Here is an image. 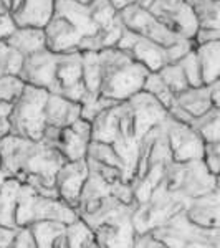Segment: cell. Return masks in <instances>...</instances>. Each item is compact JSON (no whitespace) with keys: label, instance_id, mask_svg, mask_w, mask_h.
<instances>
[{"label":"cell","instance_id":"41","mask_svg":"<svg viewBox=\"0 0 220 248\" xmlns=\"http://www.w3.org/2000/svg\"><path fill=\"white\" fill-rule=\"evenodd\" d=\"M79 2H90V0H79ZM111 2H113V5L116 9L121 10V9H125V7L131 5V3H136L138 0H111Z\"/></svg>","mask_w":220,"mask_h":248},{"label":"cell","instance_id":"9","mask_svg":"<svg viewBox=\"0 0 220 248\" xmlns=\"http://www.w3.org/2000/svg\"><path fill=\"white\" fill-rule=\"evenodd\" d=\"M50 91L45 88L27 85L22 94L14 103L10 114L12 134L23 136L30 139H42L47 129L45 108Z\"/></svg>","mask_w":220,"mask_h":248},{"label":"cell","instance_id":"42","mask_svg":"<svg viewBox=\"0 0 220 248\" xmlns=\"http://www.w3.org/2000/svg\"><path fill=\"white\" fill-rule=\"evenodd\" d=\"M9 177H10V175L7 174V172L3 170L2 167H0V187H2L3 184H5V181H7V179H9Z\"/></svg>","mask_w":220,"mask_h":248},{"label":"cell","instance_id":"10","mask_svg":"<svg viewBox=\"0 0 220 248\" xmlns=\"http://www.w3.org/2000/svg\"><path fill=\"white\" fill-rule=\"evenodd\" d=\"M116 46L126 50L131 57L138 60L139 63H142L149 71H159L162 66L179 62L184 55L189 53L195 46V42L194 40H186V42L177 43L174 46H162L153 42V40L127 30L125 27V31H123Z\"/></svg>","mask_w":220,"mask_h":248},{"label":"cell","instance_id":"11","mask_svg":"<svg viewBox=\"0 0 220 248\" xmlns=\"http://www.w3.org/2000/svg\"><path fill=\"white\" fill-rule=\"evenodd\" d=\"M164 247H219L220 248V227L209 229L192 222L186 212H179L166 223L151 230Z\"/></svg>","mask_w":220,"mask_h":248},{"label":"cell","instance_id":"1","mask_svg":"<svg viewBox=\"0 0 220 248\" xmlns=\"http://www.w3.org/2000/svg\"><path fill=\"white\" fill-rule=\"evenodd\" d=\"M43 29L51 51L83 53L116 46L125 23L111 0H55L53 15Z\"/></svg>","mask_w":220,"mask_h":248},{"label":"cell","instance_id":"31","mask_svg":"<svg viewBox=\"0 0 220 248\" xmlns=\"http://www.w3.org/2000/svg\"><path fill=\"white\" fill-rule=\"evenodd\" d=\"M159 75H161L164 81L167 83V86L174 91V94L181 93V91L187 90V88L190 86L189 81H187L186 73H184V70H182V66H181V63H179V62L169 63V65L162 66L161 70H159Z\"/></svg>","mask_w":220,"mask_h":248},{"label":"cell","instance_id":"13","mask_svg":"<svg viewBox=\"0 0 220 248\" xmlns=\"http://www.w3.org/2000/svg\"><path fill=\"white\" fill-rule=\"evenodd\" d=\"M136 3L149 10L175 33L195 42L199 22L187 0H138Z\"/></svg>","mask_w":220,"mask_h":248},{"label":"cell","instance_id":"6","mask_svg":"<svg viewBox=\"0 0 220 248\" xmlns=\"http://www.w3.org/2000/svg\"><path fill=\"white\" fill-rule=\"evenodd\" d=\"M134 203H126L108 194L93 203L78 207V215L91 229L98 247H134Z\"/></svg>","mask_w":220,"mask_h":248},{"label":"cell","instance_id":"39","mask_svg":"<svg viewBox=\"0 0 220 248\" xmlns=\"http://www.w3.org/2000/svg\"><path fill=\"white\" fill-rule=\"evenodd\" d=\"M15 22L10 18L9 14H0V38H5L7 35L15 30Z\"/></svg>","mask_w":220,"mask_h":248},{"label":"cell","instance_id":"19","mask_svg":"<svg viewBox=\"0 0 220 248\" xmlns=\"http://www.w3.org/2000/svg\"><path fill=\"white\" fill-rule=\"evenodd\" d=\"M47 124L53 127H68L78 121L83 114V105L75 99H70L63 94L51 93L48 96L47 108Z\"/></svg>","mask_w":220,"mask_h":248},{"label":"cell","instance_id":"21","mask_svg":"<svg viewBox=\"0 0 220 248\" xmlns=\"http://www.w3.org/2000/svg\"><path fill=\"white\" fill-rule=\"evenodd\" d=\"M173 106L181 108L184 113L187 114V118H189V124H190L192 119L205 114L207 111H210L212 108H214V105H212V99H210L209 85L189 86L187 90L177 93L175 94Z\"/></svg>","mask_w":220,"mask_h":248},{"label":"cell","instance_id":"26","mask_svg":"<svg viewBox=\"0 0 220 248\" xmlns=\"http://www.w3.org/2000/svg\"><path fill=\"white\" fill-rule=\"evenodd\" d=\"M66 243L70 248H96L94 230L83 220L78 217L75 222L66 225Z\"/></svg>","mask_w":220,"mask_h":248},{"label":"cell","instance_id":"38","mask_svg":"<svg viewBox=\"0 0 220 248\" xmlns=\"http://www.w3.org/2000/svg\"><path fill=\"white\" fill-rule=\"evenodd\" d=\"M15 233H17V229L0 225V248L12 247V243H14V238H15Z\"/></svg>","mask_w":220,"mask_h":248},{"label":"cell","instance_id":"43","mask_svg":"<svg viewBox=\"0 0 220 248\" xmlns=\"http://www.w3.org/2000/svg\"><path fill=\"white\" fill-rule=\"evenodd\" d=\"M0 14H7L5 7H3V3H2V0H0Z\"/></svg>","mask_w":220,"mask_h":248},{"label":"cell","instance_id":"32","mask_svg":"<svg viewBox=\"0 0 220 248\" xmlns=\"http://www.w3.org/2000/svg\"><path fill=\"white\" fill-rule=\"evenodd\" d=\"M181 63L184 73L187 77V81H189L190 86H202L205 85L204 83V77H202V66H201V60H199V55L195 51V46L192 48L189 53H186L184 57L179 60Z\"/></svg>","mask_w":220,"mask_h":248},{"label":"cell","instance_id":"24","mask_svg":"<svg viewBox=\"0 0 220 248\" xmlns=\"http://www.w3.org/2000/svg\"><path fill=\"white\" fill-rule=\"evenodd\" d=\"M20 187L22 181L17 177H9L0 187V225L18 229L15 225V210H17Z\"/></svg>","mask_w":220,"mask_h":248},{"label":"cell","instance_id":"33","mask_svg":"<svg viewBox=\"0 0 220 248\" xmlns=\"http://www.w3.org/2000/svg\"><path fill=\"white\" fill-rule=\"evenodd\" d=\"M25 81L18 75H9L0 78V103H15L22 94Z\"/></svg>","mask_w":220,"mask_h":248},{"label":"cell","instance_id":"35","mask_svg":"<svg viewBox=\"0 0 220 248\" xmlns=\"http://www.w3.org/2000/svg\"><path fill=\"white\" fill-rule=\"evenodd\" d=\"M12 247H22V248H37V242H35V235L29 227H18L17 233H15L14 243Z\"/></svg>","mask_w":220,"mask_h":248},{"label":"cell","instance_id":"28","mask_svg":"<svg viewBox=\"0 0 220 248\" xmlns=\"http://www.w3.org/2000/svg\"><path fill=\"white\" fill-rule=\"evenodd\" d=\"M23 60L25 57L20 51L15 50L5 38H0V78L9 75H20Z\"/></svg>","mask_w":220,"mask_h":248},{"label":"cell","instance_id":"7","mask_svg":"<svg viewBox=\"0 0 220 248\" xmlns=\"http://www.w3.org/2000/svg\"><path fill=\"white\" fill-rule=\"evenodd\" d=\"M79 217L78 210L60 197L43 195L29 184L22 182L18 192L17 210H15V225L29 227L38 220H60L71 223Z\"/></svg>","mask_w":220,"mask_h":248},{"label":"cell","instance_id":"8","mask_svg":"<svg viewBox=\"0 0 220 248\" xmlns=\"http://www.w3.org/2000/svg\"><path fill=\"white\" fill-rule=\"evenodd\" d=\"M159 184L187 201H192L217 189V175L209 169L204 159L186 162L173 161Z\"/></svg>","mask_w":220,"mask_h":248},{"label":"cell","instance_id":"14","mask_svg":"<svg viewBox=\"0 0 220 248\" xmlns=\"http://www.w3.org/2000/svg\"><path fill=\"white\" fill-rule=\"evenodd\" d=\"M167 136H169L173 157L177 162L204 159L205 154V141L190 124L179 121L169 113L167 119Z\"/></svg>","mask_w":220,"mask_h":248},{"label":"cell","instance_id":"2","mask_svg":"<svg viewBox=\"0 0 220 248\" xmlns=\"http://www.w3.org/2000/svg\"><path fill=\"white\" fill-rule=\"evenodd\" d=\"M169 116V109L153 94L139 91L126 101L101 111L91 121L96 141L110 142L125 162V179L133 184L138 170L139 147L153 127Z\"/></svg>","mask_w":220,"mask_h":248},{"label":"cell","instance_id":"12","mask_svg":"<svg viewBox=\"0 0 220 248\" xmlns=\"http://www.w3.org/2000/svg\"><path fill=\"white\" fill-rule=\"evenodd\" d=\"M119 17L127 30L134 31V33L146 37L153 42L159 43L162 46H174L177 43L186 42V37L175 33L173 29L162 23L159 18H156L149 10H146L139 3H131L119 10Z\"/></svg>","mask_w":220,"mask_h":248},{"label":"cell","instance_id":"40","mask_svg":"<svg viewBox=\"0 0 220 248\" xmlns=\"http://www.w3.org/2000/svg\"><path fill=\"white\" fill-rule=\"evenodd\" d=\"M209 90H210V99L214 108H220V79L209 83Z\"/></svg>","mask_w":220,"mask_h":248},{"label":"cell","instance_id":"16","mask_svg":"<svg viewBox=\"0 0 220 248\" xmlns=\"http://www.w3.org/2000/svg\"><path fill=\"white\" fill-rule=\"evenodd\" d=\"M17 27H45L55 10V0H2Z\"/></svg>","mask_w":220,"mask_h":248},{"label":"cell","instance_id":"15","mask_svg":"<svg viewBox=\"0 0 220 248\" xmlns=\"http://www.w3.org/2000/svg\"><path fill=\"white\" fill-rule=\"evenodd\" d=\"M91 138H93L91 121H88L81 116L71 126L60 129L58 138L55 139L53 146L60 149V153L65 155L66 161H78V159L86 157Z\"/></svg>","mask_w":220,"mask_h":248},{"label":"cell","instance_id":"3","mask_svg":"<svg viewBox=\"0 0 220 248\" xmlns=\"http://www.w3.org/2000/svg\"><path fill=\"white\" fill-rule=\"evenodd\" d=\"M83 68L88 101L96 98H106L114 103L126 101L144 90L149 73L142 63L119 46L83 51Z\"/></svg>","mask_w":220,"mask_h":248},{"label":"cell","instance_id":"34","mask_svg":"<svg viewBox=\"0 0 220 248\" xmlns=\"http://www.w3.org/2000/svg\"><path fill=\"white\" fill-rule=\"evenodd\" d=\"M204 161L215 175L220 174V139L212 142H205V154Z\"/></svg>","mask_w":220,"mask_h":248},{"label":"cell","instance_id":"29","mask_svg":"<svg viewBox=\"0 0 220 248\" xmlns=\"http://www.w3.org/2000/svg\"><path fill=\"white\" fill-rule=\"evenodd\" d=\"M144 91L153 94L157 101H161L162 105L167 108V109L173 106V103L175 99L174 91L167 86V83L162 79L159 71H149V73H147L146 81H144Z\"/></svg>","mask_w":220,"mask_h":248},{"label":"cell","instance_id":"36","mask_svg":"<svg viewBox=\"0 0 220 248\" xmlns=\"http://www.w3.org/2000/svg\"><path fill=\"white\" fill-rule=\"evenodd\" d=\"M14 103H0V141L5 136L12 134V124H10V114Z\"/></svg>","mask_w":220,"mask_h":248},{"label":"cell","instance_id":"27","mask_svg":"<svg viewBox=\"0 0 220 248\" xmlns=\"http://www.w3.org/2000/svg\"><path fill=\"white\" fill-rule=\"evenodd\" d=\"M190 126L202 136L205 142L220 139V108H212L205 114L192 119Z\"/></svg>","mask_w":220,"mask_h":248},{"label":"cell","instance_id":"37","mask_svg":"<svg viewBox=\"0 0 220 248\" xmlns=\"http://www.w3.org/2000/svg\"><path fill=\"white\" fill-rule=\"evenodd\" d=\"M134 247H153V248H164V243L159 238L154 237L153 232H144V233H136Z\"/></svg>","mask_w":220,"mask_h":248},{"label":"cell","instance_id":"25","mask_svg":"<svg viewBox=\"0 0 220 248\" xmlns=\"http://www.w3.org/2000/svg\"><path fill=\"white\" fill-rule=\"evenodd\" d=\"M195 51L201 60L204 83H209L220 79V40L205 42L195 45Z\"/></svg>","mask_w":220,"mask_h":248},{"label":"cell","instance_id":"4","mask_svg":"<svg viewBox=\"0 0 220 248\" xmlns=\"http://www.w3.org/2000/svg\"><path fill=\"white\" fill-rule=\"evenodd\" d=\"M65 162L60 149L43 139L9 134L0 141V167L43 195L60 197L57 174Z\"/></svg>","mask_w":220,"mask_h":248},{"label":"cell","instance_id":"23","mask_svg":"<svg viewBox=\"0 0 220 248\" xmlns=\"http://www.w3.org/2000/svg\"><path fill=\"white\" fill-rule=\"evenodd\" d=\"M66 225L60 220H38L30 225L35 235L37 248H51V247H68L66 243Z\"/></svg>","mask_w":220,"mask_h":248},{"label":"cell","instance_id":"5","mask_svg":"<svg viewBox=\"0 0 220 248\" xmlns=\"http://www.w3.org/2000/svg\"><path fill=\"white\" fill-rule=\"evenodd\" d=\"M18 77L27 85L45 88L51 93L63 94L81 105L88 101L83 53L79 51L58 53L50 48H43L25 57Z\"/></svg>","mask_w":220,"mask_h":248},{"label":"cell","instance_id":"17","mask_svg":"<svg viewBox=\"0 0 220 248\" xmlns=\"http://www.w3.org/2000/svg\"><path fill=\"white\" fill-rule=\"evenodd\" d=\"M88 175H90V166L86 157L78 161H66L57 174V190L60 199L77 209Z\"/></svg>","mask_w":220,"mask_h":248},{"label":"cell","instance_id":"18","mask_svg":"<svg viewBox=\"0 0 220 248\" xmlns=\"http://www.w3.org/2000/svg\"><path fill=\"white\" fill-rule=\"evenodd\" d=\"M199 22L195 45L220 40V0H187Z\"/></svg>","mask_w":220,"mask_h":248},{"label":"cell","instance_id":"20","mask_svg":"<svg viewBox=\"0 0 220 248\" xmlns=\"http://www.w3.org/2000/svg\"><path fill=\"white\" fill-rule=\"evenodd\" d=\"M186 215L192 222L209 229L220 227V190L215 189L202 197L192 199L186 207Z\"/></svg>","mask_w":220,"mask_h":248},{"label":"cell","instance_id":"44","mask_svg":"<svg viewBox=\"0 0 220 248\" xmlns=\"http://www.w3.org/2000/svg\"><path fill=\"white\" fill-rule=\"evenodd\" d=\"M217 189L220 190V174L217 175Z\"/></svg>","mask_w":220,"mask_h":248},{"label":"cell","instance_id":"30","mask_svg":"<svg viewBox=\"0 0 220 248\" xmlns=\"http://www.w3.org/2000/svg\"><path fill=\"white\" fill-rule=\"evenodd\" d=\"M86 157H91V159H94V161H98L101 164H108V166L118 167V169H121L123 174H125V162L121 161L119 154L116 153V149L111 146L110 142H103V141L91 139L90 146H88Z\"/></svg>","mask_w":220,"mask_h":248},{"label":"cell","instance_id":"22","mask_svg":"<svg viewBox=\"0 0 220 248\" xmlns=\"http://www.w3.org/2000/svg\"><path fill=\"white\" fill-rule=\"evenodd\" d=\"M5 40L23 57H29L43 48H48L43 27H15V30L7 35Z\"/></svg>","mask_w":220,"mask_h":248}]
</instances>
